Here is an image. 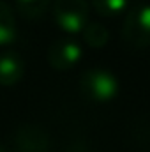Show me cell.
Returning <instances> with one entry per match:
<instances>
[{"label": "cell", "mask_w": 150, "mask_h": 152, "mask_svg": "<svg viewBox=\"0 0 150 152\" xmlns=\"http://www.w3.org/2000/svg\"><path fill=\"white\" fill-rule=\"evenodd\" d=\"M81 92L95 103H108L118 92L117 78L106 69H90L81 76Z\"/></svg>", "instance_id": "obj_1"}, {"label": "cell", "mask_w": 150, "mask_h": 152, "mask_svg": "<svg viewBox=\"0 0 150 152\" xmlns=\"http://www.w3.org/2000/svg\"><path fill=\"white\" fill-rule=\"evenodd\" d=\"M53 16L62 30L78 34L88 23V4L87 0H55Z\"/></svg>", "instance_id": "obj_2"}, {"label": "cell", "mask_w": 150, "mask_h": 152, "mask_svg": "<svg viewBox=\"0 0 150 152\" xmlns=\"http://www.w3.org/2000/svg\"><path fill=\"white\" fill-rule=\"evenodd\" d=\"M122 39L133 48L150 46V4L133 9L122 27Z\"/></svg>", "instance_id": "obj_3"}, {"label": "cell", "mask_w": 150, "mask_h": 152, "mask_svg": "<svg viewBox=\"0 0 150 152\" xmlns=\"http://www.w3.org/2000/svg\"><path fill=\"white\" fill-rule=\"evenodd\" d=\"M14 152H50V136L37 124L20 126L14 133Z\"/></svg>", "instance_id": "obj_4"}, {"label": "cell", "mask_w": 150, "mask_h": 152, "mask_svg": "<svg viewBox=\"0 0 150 152\" xmlns=\"http://www.w3.org/2000/svg\"><path fill=\"white\" fill-rule=\"evenodd\" d=\"M81 46L73 39H57L48 50V60L57 71L73 69L81 58Z\"/></svg>", "instance_id": "obj_5"}, {"label": "cell", "mask_w": 150, "mask_h": 152, "mask_svg": "<svg viewBox=\"0 0 150 152\" xmlns=\"http://www.w3.org/2000/svg\"><path fill=\"white\" fill-rule=\"evenodd\" d=\"M23 76V58L14 53L7 51L0 55V85L11 87L16 85Z\"/></svg>", "instance_id": "obj_6"}, {"label": "cell", "mask_w": 150, "mask_h": 152, "mask_svg": "<svg viewBox=\"0 0 150 152\" xmlns=\"http://www.w3.org/2000/svg\"><path fill=\"white\" fill-rule=\"evenodd\" d=\"M16 39V20L9 4L0 0V44H11Z\"/></svg>", "instance_id": "obj_7"}, {"label": "cell", "mask_w": 150, "mask_h": 152, "mask_svg": "<svg viewBox=\"0 0 150 152\" xmlns=\"http://www.w3.org/2000/svg\"><path fill=\"white\" fill-rule=\"evenodd\" d=\"M16 7L23 18L39 20L46 14L50 7V0H16Z\"/></svg>", "instance_id": "obj_8"}, {"label": "cell", "mask_w": 150, "mask_h": 152, "mask_svg": "<svg viewBox=\"0 0 150 152\" xmlns=\"http://www.w3.org/2000/svg\"><path fill=\"white\" fill-rule=\"evenodd\" d=\"M81 32H83L85 42L88 46H92V48H103L110 39L108 28L104 25H101V23H87Z\"/></svg>", "instance_id": "obj_9"}, {"label": "cell", "mask_w": 150, "mask_h": 152, "mask_svg": "<svg viewBox=\"0 0 150 152\" xmlns=\"http://www.w3.org/2000/svg\"><path fill=\"white\" fill-rule=\"evenodd\" d=\"M129 5V0H92V7L101 16H117L124 12Z\"/></svg>", "instance_id": "obj_10"}, {"label": "cell", "mask_w": 150, "mask_h": 152, "mask_svg": "<svg viewBox=\"0 0 150 152\" xmlns=\"http://www.w3.org/2000/svg\"><path fill=\"white\" fill-rule=\"evenodd\" d=\"M0 152H5V151H4V147H2V145H0Z\"/></svg>", "instance_id": "obj_11"}]
</instances>
